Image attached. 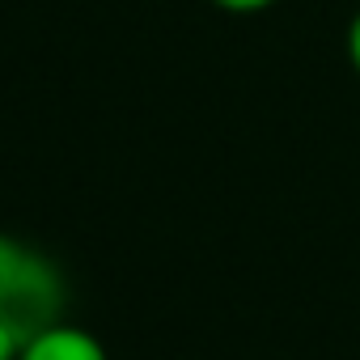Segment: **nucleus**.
<instances>
[{
	"label": "nucleus",
	"instance_id": "nucleus-5",
	"mask_svg": "<svg viewBox=\"0 0 360 360\" xmlns=\"http://www.w3.org/2000/svg\"><path fill=\"white\" fill-rule=\"evenodd\" d=\"M22 343H26V339H22V335H18V330L5 322V318H0V360H18Z\"/></svg>",
	"mask_w": 360,
	"mask_h": 360
},
{
	"label": "nucleus",
	"instance_id": "nucleus-3",
	"mask_svg": "<svg viewBox=\"0 0 360 360\" xmlns=\"http://www.w3.org/2000/svg\"><path fill=\"white\" fill-rule=\"evenodd\" d=\"M343 51H347V64H352V72L360 77V9L352 13V22H347V34H343Z\"/></svg>",
	"mask_w": 360,
	"mask_h": 360
},
{
	"label": "nucleus",
	"instance_id": "nucleus-2",
	"mask_svg": "<svg viewBox=\"0 0 360 360\" xmlns=\"http://www.w3.org/2000/svg\"><path fill=\"white\" fill-rule=\"evenodd\" d=\"M18 360H110V356H106V347L94 330L64 318V322H51V326L34 330L22 343Z\"/></svg>",
	"mask_w": 360,
	"mask_h": 360
},
{
	"label": "nucleus",
	"instance_id": "nucleus-1",
	"mask_svg": "<svg viewBox=\"0 0 360 360\" xmlns=\"http://www.w3.org/2000/svg\"><path fill=\"white\" fill-rule=\"evenodd\" d=\"M64 305L68 284L51 255H43L26 238L0 233V318L22 339H30L34 330L64 322Z\"/></svg>",
	"mask_w": 360,
	"mask_h": 360
},
{
	"label": "nucleus",
	"instance_id": "nucleus-4",
	"mask_svg": "<svg viewBox=\"0 0 360 360\" xmlns=\"http://www.w3.org/2000/svg\"><path fill=\"white\" fill-rule=\"evenodd\" d=\"M212 5H217L221 13H238V18H246V13H263V9L280 5V0H212Z\"/></svg>",
	"mask_w": 360,
	"mask_h": 360
}]
</instances>
